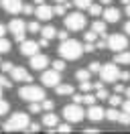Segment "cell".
Wrapping results in <instances>:
<instances>
[{
  "label": "cell",
  "mask_w": 130,
  "mask_h": 134,
  "mask_svg": "<svg viewBox=\"0 0 130 134\" xmlns=\"http://www.w3.org/2000/svg\"><path fill=\"white\" fill-rule=\"evenodd\" d=\"M122 4H124V6H126V4H130V0H122Z\"/></svg>",
  "instance_id": "680465c9"
},
{
  "label": "cell",
  "mask_w": 130,
  "mask_h": 134,
  "mask_svg": "<svg viewBox=\"0 0 130 134\" xmlns=\"http://www.w3.org/2000/svg\"><path fill=\"white\" fill-rule=\"evenodd\" d=\"M41 35H43L45 39L51 41V39H55V37H57V29H55V26H51V25H47V26L41 29Z\"/></svg>",
  "instance_id": "ffe728a7"
},
{
  "label": "cell",
  "mask_w": 130,
  "mask_h": 134,
  "mask_svg": "<svg viewBox=\"0 0 130 134\" xmlns=\"http://www.w3.org/2000/svg\"><path fill=\"white\" fill-rule=\"evenodd\" d=\"M65 65H67V63L63 61V57H61V59H55V61H53V69H57V71H63Z\"/></svg>",
  "instance_id": "836d02e7"
},
{
  "label": "cell",
  "mask_w": 130,
  "mask_h": 134,
  "mask_svg": "<svg viewBox=\"0 0 130 134\" xmlns=\"http://www.w3.org/2000/svg\"><path fill=\"white\" fill-rule=\"evenodd\" d=\"M83 49H85V53H94L98 47L94 45V43H85V45H83Z\"/></svg>",
  "instance_id": "7bdbcfd3"
},
{
  "label": "cell",
  "mask_w": 130,
  "mask_h": 134,
  "mask_svg": "<svg viewBox=\"0 0 130 134\" xmlns=\"http://www.w3.org/2000/svg\"><path fill=\"white\" fill-rule=\"evenodd\" d=\"M120 69L116 65V61L114 63H106L102 65V71H100V79L104 81V83H116L118 79H120Z\"/></svg>",
  "instance_id": "5b68a950"
},
{
  "label": "cell",
  "mask_w": 130,
  "mask_h": 134,
  "mask_svg": "<svg viewBox=\"0 0 130 134\" xmlns=\"http://www.w3.org/2000/svg\"><path fill=\"white\" fill-rule=\"evenodd\" d=\"M126 14L130 16V4H126Z\"/></svg>",
  "instance_id": "6f0895ef"
},
{
  "label": "cell",
  "mask_w": 130,
  "mask_h": 134,
  "mask_svg": "<svg viewBox=\"0 0 130 134\" xmlns=\"http://www.w3.org/2000/svg\"><path fill=\"white\" fill-rule=\"evenodd\" d=\"M8 110H10V104H8L6 100H2V98H0V116H4Z\"/></svg>",
  "instance_id": "8d00e7d4"
},
{
  "label": "cell",
  "mask_w": 130,
  "mask_h": 134,
  "mask_svg": "<svg viewBox=\"0 0 130 134\" xmlns=\"http://www.w3.org/2000/svg\"><path fill=\"white\" fill-rule=\"evenodd\" d=\"M0 69H2L4 73H10V71L14 69V65H12V61H4V63H0Z\"/></svg>",
  "instance_id": "e575fe53"
},
{
  "label": "cell",
  "mask_w": 130,
  "mask_h": 134,
  "mask_svg": "<svg viewBox=\"0 0 130 134\" xmlns=\"http://www.w3.org/2000/svg\"><path fill=\"white\" fill-rule=\"evenodd\" d=\"M8 31L12 33V37H14L16 43H23L24 41V33H26L29 29H26V23H24V20H20V18H12V20L8 23Z\"/></svg>",
  "instance_id": "52a82bcc"
},
{
  "label": "cell",
  "mask_w": 130,
  "mask_h": 134,
  "mask_svg": "<svg viewBox=\"0 0 130 134\" xmlns=\"http://www.w3.org/2000/svg\"><path fill=\"white\" fill-rule=\"evenodd\" d=\"M122 110H124V112H130V100L128 102H122Z\"/></svg>",
  "instance_id": "7dc6e473"
},
{
  "label": "cell",
  "mask_w": 130,
  "mask_h": 134,
  "mask_svg": "<svg viewBox=\"0 0 130 134\" xmlns=\"http://www.w3.org/2000/svg\"><path fill=\"white\" fill-rule=\"evenodd\" d=\"M114 61H116V63H122V65H130V53H126V49L118 51L116 57H114Z\"/></svg>",
  "instance_id": "d6986e66"
},
{
  "label": "cell",
  "mask_w": 130,
  "mask_h": 134,
  "mask_svg": "<svg viewBox=\"0 0 130 134\" xmlns=\"http://www.w3.org/2000/svg\"><path fill=\"white\" fill-rule=\"evenodd\" d=\"M73 102H77V104H81V102H83V96H73Z\"/></svg>",
  "instance_id": "f907efd6"
},
{
  "label": "cell",
  "mask_w": 130,
  "mask_h": 134,
  "mask_svg": "<svg viewBox=\"0 0 130 134\" xmlns=\"http://www.w3.org/2000/svg\"><path fill=\"white\" fill-rule=\"evenodd\" d=\"M18 96L26 102H43L45 100V90L39 87V85H32V83H26L18 90Z\"/></svg>",
  "instance_id": "3957f363"
},
{
  "label": "cell",
  "mask_w": 130,
  "mask_h": 134,
  "mask_svg": "<svg viewBox=\"0 0 130 134\" xmlns=\"http://www.w3.org/2000/svg\"><path fill=\"white\" fill-rule=\"evenodd\" d=\"M26 29H29V33H41V25L37 23V20L29 23V25H26Z\"/></svg>",
  "instance_id": "d6a6232c"
},
{
  "label": "cell",
  "mask_w": 130,
  "mask_h": 134,
  "mask_svg": "<svg viewBox=\"0 0 130 134\" xmlns=\"http://www.w3.org/2000/svg\"><path fill=\"white\" fill-rule=\"evenodd\" d=\"M73 4L79 10H88L89 6H91V0H73Z\"/></svg>",
  "instance_id": "cb8c5ba5"
},
{
  "label": "cell",
  "mask_w": 130,
  "mask_h": 134,
  "mask_svg": "<svg viewBox=\"0 0 130 134\" xmlns=\"http://www.w3.org/2000/svg\"><path fill=\"white\" fill-rule=\"evenodd\" d=\"M118 122H120V124H124V126H128V124H130V112H124V110H122Z\"/></svg>",
  "instance_id": "83f0119b"
},
{
  "label": "cell",
  "mask_w": 130,
  "mask_h": 134,
  "mask_svg": "<svg viewBox=\"0 0 130 134\" xmlns=\"http://www.w3.org/2000/svg\"><path fill=\"white\" fill-rule=\"evenodd\" d=\"M79 90H81L83 93H85V92H91V90H94V83H89V79H88V81H81Z\"/></svg>",
  "instance_id": "ab89813d"
},
{
  "label": "cell",
  "mask_w": 130,
  "mask_h": 134,
  "mask_svg": "<svg viewBox=\"0 0 130 134\" xmlns=\"http://www.w3.org/2000/svg\"><path fill=\"white\" fill-rule=\"evenodd\" d=\"M96 100H98L96 96H91L89 92H85V93H83V102H81V104H88V106H91V104H96Z\"/></svg>",
  "instance_id": "f546056e"
},
{
  "label": "cell",
  "mask_w": 130,
  "mask_h": 134,
  "mask_svg": "<svg viewBox=\"0 0 130 134\" xmlns=\"http://www.w3.org/2000/svg\"><path fill=\"white\" fill-rule=\"evenodd\" d=\"M106 25H108L106 20H96V23L91 25V29H94V31H96L100 37H106Z\"/></svg>",
  "instance_id": "44dd1931"
},
{
  "label": "cell",
  "mask_w": 130,
  "mask_h": 134,
  "mask_svg": "<svg viewBox=\"0 0 130 134\" xmlns=\"http://www.w3.org/2000/svg\"><path fill=\"white\" fill-rule=\"evenodd\" d=\"M41 106H43V110H45V112H51V110L55 108L53 100H43V102H41Z\"/></svg>",
  "instance_id": "f35d334b"
},
{
  "label": "cell",
  "mask_w": 130,
  "mask_h": 134,
  "mask_svg": "<svg viewBox=\"0 0 130 134\" xmlns=\"http://www.w3.org/2000/svg\"><path fill=\"white\" fill-rule=\"evenodd\" d=\"M120 79H122V81H124V79H130V71H124V73L120 75Z\"/></svg>",
  "instance_id": "681fc988"
},
{
  "label": "cell",
  "mask_w": 130,
  "mask_h": 134,
  "mask_svg": "<svg viewBox=\"0 0 130 134\" xmlns=\"http://www.w3.org/2000/svg\"><path fill=\"white\" fill-rule=\"evenodd\" d=\"M23 2L20 0H2V8L10 12V14H18V12H23Z\"/></svg>",
  "instance_id": "9a60e30c"
},
{
  "label": "cell",
  "mask_w": 130,
  "mask_h": 134,
  "mask_svg": "<svg viewBox=\"0 0 130 134\" xmlns=\"http://www.w3.org/2000/svg\"><path fill=\"white\" fill-rule=\"evenodd\" d=\"M0 87H4V90H10V87H12V81H10L6 75H2V73H0Z\"/></svg>",
  "instance_id": "f1b7e54d"
},
{
  "label": "cell",
  "mask_w": 130,
  "mask_h": 134,
  "mask_svg": "<svg viewBox=\"0 0 130 134\" xmlns=\"http://www.w3.org/2000/svg\"><path fill=\"white\" fill-rule=\"evenodd\" d=\"M57 39H59V41L69 39V29H67V31H57Z\"/></svg>",
  "instance_id": "b9f144b4"
},
{
  "label": "cell",
  "mask_w": 130,
  "mask_h": 134,
  "mask_svg": "<svg viewBox=\"0 0 130 134\" xmlns=\"http://www.w3.org/2000/svg\"><path fill=\"white\" fill-rule=\"evenodd\" d=\"M83 37H85V43H94V41L98 39V33L91 29V31H85V35H83Z\"/></svg>",
  "instance_id": "4dcf8cb0"
},
{
  "label": "cell",
  "mask_w": 130,
  "mask_h": 134,
  "mask_svg": "<svg viewBox=\"0 0 130 134\" xmlns=\"http://www.w3.org/2000/svg\"><path fill=\"white\" fill-rule=\"evenodd\" d=\"M126 96H128V98H130V87H128V90H126Z\"/></svg>",
  "instance_id": "91938a15"
},
{
  "label": "cell",
  "mask_w": 130,
  "mask_h": 134,
  "mask_svg": "<svg viewBox=\"0 0 130 134\" xmlns=\"http://www.w3.org/2000/svg\"><path fill=\"white\" fill-rule=\"evenodd\" d=\"M39 45H41V47H47V45H49V39H45V37H43V39L39 41Z\"/></svg>",
  "instance_id": "c3c4849f"
},
{
  "label": "cell",
  "mask_w": 130,
  "mask_h": 134,
  "mask_svg": "<svg viewBox=\"0 0 130 134\" xmlns=\"http://www.w3.org/2000/svg\"><path fill=\"white\" fill-rule=\"evenodd\" d=\"M124 31H126V35H130V20L126 23V25H124Z\"/></svg>",
  "instance_id": "f5cc1de1"
},
{
  "label": "cell",
  "mask_w": 130,
  "mask_h": 134,
  "mask_svg": "<svg viewBox=\"0 0 130 134\" xmlns=\"http://www.w3.org/2000/svg\"><path fill=\"white\" fill-rule=\"evenodd\" d=\"M88 69L91 73H100V71H102V63H100V61H94V63H89Z\"/></svg>",
  "instance_id": "d590c367"
},
{
  "label": "cell",
  "mask_w": 130,
  "mask_h": 134,
  "mask_svg": "<svg viewBox=\"0 0 130 134\" xmlns=\"http://www.w3.org/2000/svg\"><path fill=\"white\" fill-rule=\"evenodd\" d=\"M110 2L112 0H100V4H106V6H110Z\"/></svg>",
  "instance_id": "11a10c76"
},
{
  "label": "cell",
  "mask_w": 130,
  "mask_h": 134,
  "mask_svg": "<svg viewBox=\"0 0 130 134\" xmlns=\"http://www.w3.org/2000/svg\"><path fill=\"white\" fill-rule=\"evenodd\" d=\"M29 112H32V114H39V112H43L41 102H29Z\"/></svg>",
  "instance_id": "d4e9b609"
},
{
  "label": "cell",
  "mask_w": 130,
  "mask_h": 134,
  "mask_svg": "<svg viewBox=\"0 0 130 134\" xmlns=\"http://www.w3.org/2000/svg\"><path fill=\"white\" fill-rule=\"evenodd\" d=\"M83 116H85V112H83V108H81L77 102H73V104H69V106H65V108H63V118L69 122V124H77V122H81Z\"/></svg>",
  "instance_id": "277c9868"
},
{
  "label": "cell",
  "mask_w": 130,
  "mask_h": 134,
  "mask_svg": "<svg viewBox=\"0 0 130 134\" xmlns=\"http://www.w3.org/2000/svg\"><path fill=\"white\" fill-rule=\"evenodd\" d=\"M128 47V37H124V35L120 33H114L108 37V49H112V51H124Z\"/></svg>",
  "instance_id": "ba28073f"
},
{
  "label": "cell",
  "mask_w": 130,
  "mask_h": 134,
  "mask_svg": "<svg viewBox=\"0 0 130 134\" xmlns=\"http://www.w3.org/2000/svg\"><path fill=\"white\" fill-rule=\"evenodd\" d=\"M61 71H57V69H51V71H43V75H41V81L45 87H57L59 81H61V75H59Z\"/></svg>",
  "instance_id": "9c48e42d"
},
{
  "label": "cell",
  "mask_w": 130,
  "mask_h": 134,
  "mask_svg": "<svg viewBox=\"0 0 130 134\" xmlns=\"http://www.w3.org/2000/svg\"><path fill=\"white\" fill-rule=\"evenodd\" d=\"M8 51H10V41L0 37V53H8Z\"/></svg>",
  "instance_id": "4316f807"
},
{
  "label": "cell",
  "mask_w": 130,
  "mask_h": 134,
  "mask_svg": "<svg viewBox=\"0 0 130 134\" xmlns=\"http://www.w3.org/2000/svg\"><path fill=\"white\" fill-rule=\"evenodd\" d=\"M116 93H126V87H124V83H116Z\"/></svg>",
  "instance_id": "bcb514c9"
},
{
  "label": "cell",
  "mask_w": 130,
  "mask_h": 134,
  "mask_svg": "<svg viewBox=\"0 0 130 134\" xmlns=\"http://www.w3.org/2000/svg\"><path fill=\"white\" fill-rule=\"evenodd\" d=\"M39 43L37 41H29V39H24L23 43H20V53L23 55H26V57H32L35 53H39Z\"/></svg>",
  "instance_id": "7c38bea8"
},
{
  "label": "cell",
  "mask_w": 130,
  "mask_h": 134,
  "mask_svg": "<svg viewBox=\"0 0 130 134\" xmlns=\"http://www.w3.org/2000/svg\"><path fill=\"white\" fill-rule=\"evenodd\" d=\"M4 33H6V26L0 23V37H4Z\"/></svg>",
  "instance_id": "816d5d0a"
},
{
  "label": "cell",
  "mask_w": 130,
  "mask_h": 134,
  "mask_svg": "<svg viewBox=\"0 0 130 134\" xmlns=\"http://www.w3.org/2000/svg\"><path fill=\"white\" fill-rule=\"evenodd\" d=\"M85 116H88L91 122H100V120H104V118H106V110L100 108V106H96V104H91L89 110L85 112Z\"/></svg>",
  "instance_id": "5bb4252c"
},
{
  "label": "cell",
  "mask_w": 130,
  "mask_h": 134,
  "mask_svg": "<svg viewBox=\"0 0 130 134\" xmlns=\"http://www.w3.org/2000/svg\"><path fill=\"white\" fill-rule=\"evenodd\" d=\"M55 92H57V96H73V85H69V83H59L55 87Z\"/></svg>",
  "instance_id": "ac0fdd59"
},
{
  "label": "cell",
  "mask_w": 130,
  "mask_h": 134,
  "mask_svg": "<svg viewBox=\"0 0 130 134\" xmlns=\"http://www.w3.org/2000/svg\"><path fill=\"white\" fill-rule=\"evenodd\" d=\"M35 14H37L39 20H51V18L55 16V10L51 8V6H47V4H39L35 8Z\"/></svg>",
  "instance_id": "4fadbf2b"
},
{
  "label": "cell",
  "mask_w": 130,
  "mask_h": 134,
  "mask_svg": "<svg viewBox=\"0 0 130 134\" xmlns=\"http://www.w3.org/2000/svg\"><path fill=\"white\" fill-rule=\"evenodd\" d=\"M102 6H104V4H102ZM102 6H100V4H91V6H89V14H91V16H100V14H102V12H104V10H102Z\"/></svg>",
  "instance_id": "484cf974"
},
{
  "label": "cell",
  "mask_w": 130,
  "mask_h": 134,
  "mask_svg": "<svg viewBox=\"0 0 130 134\" xmlns=\"http://www.w3.org/2000/svg\"><path fill=\"white\" fill-rule=\"evenodd\" d=\"M65 29H69V31H83L85 29V16L81 14V12H71V14H67L65 16Z\"/></svg>",
  "instance_id": "8992f818"
},
{
  "label": "cell",
  "mask_w": 130,
  "mask_h": 134,
  "mask_svg": "<svg viewBox=\"0 0 130 134\" xmlns=\"http://www.w3.org/2000/svg\"><path fill=\"white\" fill-rule=\"evenodd\" d=\"M96 98H98V100H108V98H110V93L106 92L104 87H98V90H96Z\"/></svg>",
  "instance_id": "1f68e13d"
},
{
  "label": "cell",
  "mask_w": 130,
  "mask_h": 134,
  "mask_svg": "<svg viewBox=\"0 0 130 134\" xmlns=\"http://www.w3.org/2000/svg\"><path fill=\"white\" fill-rule=\"evenodd\" d=\"M83 53H85L83 45H81L79 41H75V39H65V41H61V45H59V55L63 59H67V61H75V59H79Z\"/></svg>",
  "instance_id": "6da1fadb"
},
{
  "label": "cell",
  "mask_w": 130,
  "mask_h": 134,
  "mask_svg": "<svg viewBox=\"0 0 130 134\" xmlns=\"http://www.w3.org/2000/svg\"><path fill=\"white\" fill-rule=\"evenodd\" d=\"M0 4H2V0H0Z\"/></svg>",
  "instance_id": "be15d7a7"
},
{
  "label": "cell",
  "mask_w": 130,
  "mask_h": 134,
  "mask_svg": "<svg viewBox=\"0 0 130 134\" xmlns=\"http://www.w3.org/2000/svg\"><path fill=\"white\" fill-rule=\"evenodd\" d=\"M118 118H120V112L116 110V106L106 110V120H110V122H118Z\"/></svg>",
  "instance_id": "7402d4cb"
},
{
  "label": "cell",
  "mask_w": 130,
  "mask_h": 134,
  "mask_svg": "<svg viewBox=\"0 0 130 134\" xmlns=\"http://www.w3.org/2000/svg\"><path fill=\"white\" fill-rule=\"evenodd\" d=\"M108 102H110V106H116V108H118V106H122V98H120V96H110V98H108Z\"/></svg>",
  "instance_id": "74e56055"
},
{
  "label": "cell",
  "mask_w": 130,
  "mask_h": 134,
  "mask_svg": "<svg viewBox=\"0 0 130 134\" xmlns=\"http://www.w3.org/2000/svg\"><path fill=\"white\" fill-rule=\"evenodd\" d=\"M102 16H104L106 23H118V20H120V10H118V8H112V6H108V8L102 12Z\"/></svg>",
  "instance_id": "2e32d148"
},
{
  "label": "cell",
  "mask_w": 130,
  "mask_h": 134,
  "mask_svg": "<svg viewBox=\"0 0 130 134\" xmlns=\"http://www.w3.org/2000/svg\"><path fill=\"white\" fill-rule=\"evenodd\" d=\"M0 63H2V61H0Z\"/></svg>",
  "instance_id": "e7e4bbea"
},
{
  "label": "cell",
  "mask_w": 130,
  "mask_h": 134,
  "mask_svg": "<svg viewBox=\"0 0 130 134\" xmlns=\"http://www.w3.org/2000/svg\"><path fill=\"white\" fill-rule=\"evenodd\" d=\"M23 12H24V14H32V12H35L32 4H24V6H23Z\"/></svg>",
  "instance_id": "f6af8a7d"
},
{
  "label": "cell",
  "mask_w": 130,
  "mask_h": 134,
  "mask_svg": "<svg viewBox=\"0 0 130 134\" xmlns=\"http://www.w3.org/2000/svg\"><path fill=\"white\" fill-rule=\"evenodd\" d=\"M57 132L67 134V132H71V126H69V124H57Z\"/></svg>",
  "instance_id": "60d3db41"
},
{
  "label": "cell",
  "mask_w": 130,
  "mask_h": 134,
  "mask_svg": "<svg viewBox=\"0 0 130 134\" xmlns=\"http://www.w3.org/2000/svg\"><path fill=\"white\" fill-rule=\"evenodd\" d=\"M32 2H35L37 6H39V4H45V0H32Z\"/></svg>",
  "instance_id": "9f6ffc18"
},
{
  "label": "cell",
  "mask_w": 130,
  "mask_h": 134,
  "mask_svg": "<svg viewBox=\"0 0 130 134\" xmlns=\"http://www.w3.org/2000/svg\"><path fill=\"white\" fill-rule=\"evenodd\" d=\"M10 77H12L14 81H20V83H31L32 81L31 73H29L24 67H14V69L10 71Z\"/></svg>",
  "instance_id": "30bf717a"
},
{
  "label": "cell",
  "mask_w": 130,
  "mask_h": 134,
  "mask_svg": "<svg viewBox=\"0 0 130 134\" xmlns=\"http://www.w3.org/2000/svg\"><path fill=\"white\" fill-rule=\"evenodd\" d=\"M55 2H67V0H55Z\"/></svg>",
  "instance_id": "94428289"
},
{
  "label": "cell",
  "mask_w": 130,
  "mask_h": 134,
  "mask_svg": "<svg viewBox=\"0 0 130 134\" xmlns=\"http://www.w3.org/2000/svg\"><path fill=\"white\" fill-rule=\"evenodd\" d=\"M49 65V57L47 55H41V53H35L31 57V67L35 71H45V67Z\"/></svg>",
  "instance_id": "8fae6325"
},
{
  "label": "cell",
  "mask_w": 130,
  "mask_h": 134,
  "mask_svg": "<svg viewBox=\"0 0 130 134\" xmlns=\"http://www.w3.org/2000/svg\"><path fill=\"white\" fill-rule=\"evenodd\" d=\"M89 77H91V71H89V69H79V71L75 73V79H79V81H88Z\"/></svg>",
  "instance_id": "603a6c76"
},
{
  "label": "cell",
  "mask_w": 130,
  "mask_h": 134,
  "mask_svg": "<svg viewBox=\"0 0 130 134\" xmlns=\"http://www.w3.org/2000/svg\"><path fill=\"white\" fill-rule=\"evenodd\" d=\"M2 90H4V87H0V96H2Z\"/></svg>",
  "instance_id": "6125c7cd"
},
{
  "label": "cell",
  "mask_w": 130,
  "mask_h": 134,
  "mask_svg": "<svg viewBox=\"0 0 130 134\" xmlns=\"http://www.w3.org/2000/svg\"><path fill=\"white\" fill-rule=\"evenodd\" d=\"M57 124H59V118H57V114L47 112V114L43 116V126H47V128H55Z\"/></svg>",
  "instance_id": "e0dca14e"
},
{
  "label": "cell",
  "mask_w": 130,
  "mask_h": 134,
  "mask_svg": "<svg viewBox=\"0 0 130 134\" xmlns=\"http://www.w3.org/2000/svg\"><path fill=\"white\" fill-rule=\"evenodd\" d=\"M29 124H31L29 114H24V112H16V114H12V116L2 124V130H4V132H24Z\"/></svg>",
  "instance_id": "7a4b0ae2"
},
{
  "label": "cell",
  "mask_w": 130,
  "mask_h": 134,
  "mask_svg": "<svg viewBox=\"0 0 130 134\" xmlns=\"http://www.w3.org/2000/svg\"><path fill=\"white\" fill-rule=\"evenodd\" d=\"M83 132H85V134H89V132H98V128H85Z\"/></svg>",
  "instance_id": "db71d44e"
},
{
  "label": "cell",
  "mask_w": 130,
  "mask_h": 134,
  "mask_svg": "<svg viewBox=\"0 0 130 134\" xmlns=\"http://www.w3.org/2000/svg\"><path fill=\"white\" fill-rule=\"evenodd\" d=\"M39 130H41V126H39V124H29L24 132H39Z\"/></svg>",
  "instance_id": "ee69618b"
}]
</instances>
